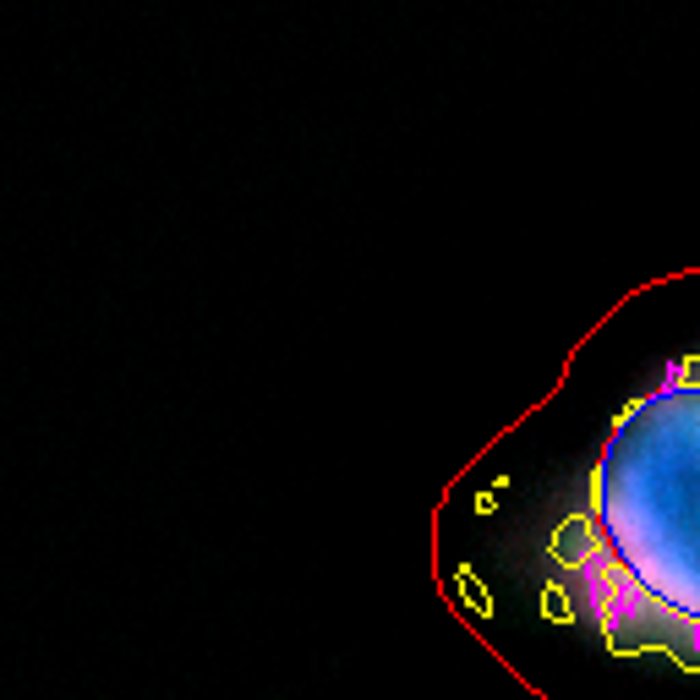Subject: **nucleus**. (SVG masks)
Returning <instances> with one entry per match:
<instances>
[{"label":"nucleus","mask_w":700,"mask_h":700,"mask_svg":"<svg viewBox=\"0 0 700 700\" xmlns=\"http://www.w3.org/2000/svg\"><path fill=\"white\" fill-rule=\"evenodd\" d=\"M547 558L553 591L613 657L700 673V356H679L613 416Z\"/></svg>","instance_id":"f257e3e1"}]
</instances>
